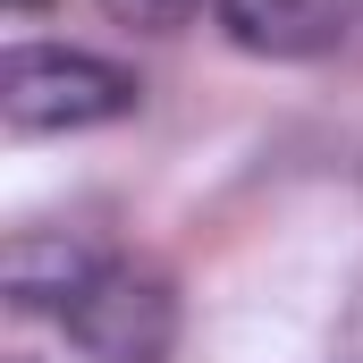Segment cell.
I'll use <instances>...</instances> for the list:
<instances>
[{"mask_svg":"<svg viewBox=\"0 0 363 363\" xmlns=\"http://www.w3.org/2000/svg\"><path fill=\"white\" fill-rule=\"evenodd\" d=\"M93 271H101V254L77 245V237H51V228H17L9 254H0V287H9L17 313H68L93 287Z\"/></svg>","mask_w":363,"mask_h":363,"instance_id":"cell-3","label":"cell"},{"mask_svg":"<svg viewBox=\"0 0 363 363\" xmlns=\"http://www.w3.org/2000/svg\"><path fill=\"white\" fill-rule=\"evenodd\" d=\"M118 26H144V34H169V26H186L203 0H101Z\"/></svg>","mask_w":363,"mask_h":363,"instance_id":"cell-5","label":"cell"},{"mask_svg":"<svg viewBox=\"0 0 363 363\" xmlns=\"http://www.w3.org/2000/svg\"><path fill=\"white\" fill-rule=\"evenodd\" d=\"M9 9H51V0H9Z\"/></svg>","mask_w":363,"mask_h":363,"instance_id":"cell-6","label":"cell"},{"mask_svg":"<svg viewBox=\"0 0 363 363\" xmlns=\"http://www.w3.org/2000/svg\"><path fill=\"white\" fill-rule=\"evenodd\" d=\"M220 34L254 60H321L338 51V9L330 0H220Z\"/></svg>","mask_w":363,"mask_h":363,"instance_id":"cell-4","label":"cell"},{"mask_svg":"<svg viewBox=\"0 0 363 363\" xmlns=\"http://www.w3.org/2000/svg\"><path fill=\"white\" fill-rule=\"evenodd\" d=\"M144 93L127 68L93 60V51H60V43H26L0 60V118L17 135H77V127H110L127 118Z\"/></svg>","mask_w":363,"mask_h":363,"instance_id":"cell-1","label":"cell"},{"mask_svg":"<svg viewBox=\"0 0 363 363\" xmlns=\"http://www.w3.org/2000/svg\"><path fill=\"white\" fill-rule=\"evenodd\" d=\"M68 338L93 363H161L169 355V330H178V296L161 271H135V262H101L93 287L60 313Z\"/></svg>","mask_w":363,"mask_h":363,"instance_id":"cell-2","label":"cell"}]
</instances>
